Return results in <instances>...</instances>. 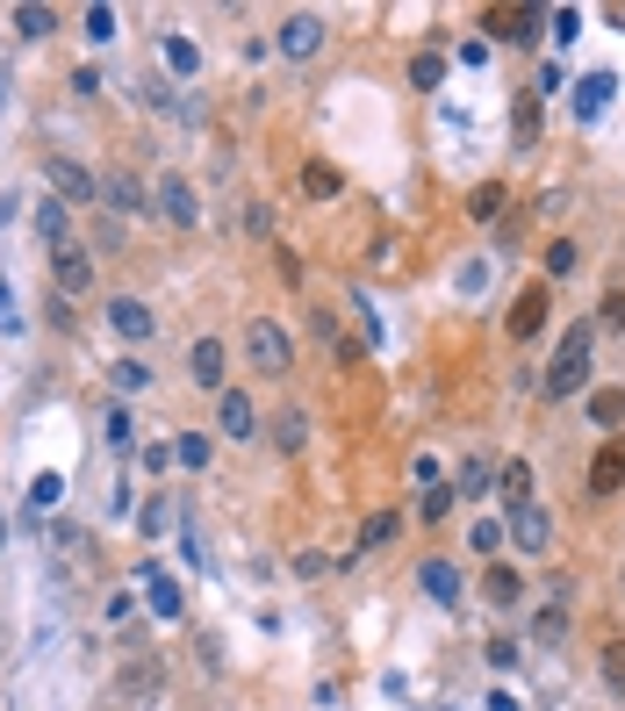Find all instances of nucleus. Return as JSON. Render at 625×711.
I'll use <instances>...</instances> for the list:
<instances>
[{"label": "nucleus", "instance_id": "1", "mask_svg": "<svg viewBox=\"0 0 625 711\" xmlns=\"http://www.w3.org/2000/svg\"><path fill=\"white\" fill-rule=\"evenodd\" d=\"M582 382H590V324H575L568 338H561V352H554V366H546V382H539V388L561 402V396H575Z\"/></svg>", "mask_w": 625, "mask_h": 711}, {"label": "nucleus", "instance_id": "2", "mask_svg": "<svg viewBox=\"0 0 625 711\" xmlns=\"http://www.w3.org/2000/svg\"><path fill=\"white\" fill-rule=\"evenodd\" d=\"M244 360H252V374H288V360H296V352H288V330H280L274 316H252V324H244Z\"/></svg>", "mask_w": 625, "mask_h": 711}, {"label": "nucleus", "instance_id": "3", "mask_svg": "<svg viewBox=\"0 0 625 711\" xmlns=\"http://www.w3.org/2000/svg\"><path fill=\"white\" fill-rule=\"evenodd\" d=\"M44 180H51V202H65V208H80V202H101V180L80 166V158H44Z\"/></svg>", "mask_w": 625, "mask_h": 711}, {"label": "nucleus", "instance_id": "4", "mask_svg": "<svg viewBox=\"0 0 625 711\" xmlns=\"http://www.w3.org/2000/svg\"><path fill=\"white\" fill-rule=\"evenodd\" d=\"M94 288V252L87 244H65V252H51V296L72 302V296H87Z\"/></svg>", "mask_w": 625, "mask_h": 711}, {"label": "nucleus", "instance_id": "5", "mask_svg": "<svg viewBox=\"0 0 625 711\" xmlns=\"http://www.w3.org/2000/svg\"><path fill=\"white\" fill-rule=\"evenodd\" d=\"M504 539L518 546V554H554V518H546L539 504H518L504 518Z\"/></svg>", "mask_w": 625, "mask_h": 711}, {"label": "nucleus", "instance_id": "6", "mask_svg": "<svg viewBox=\"0 0 625 711\" xmlns=\"http://www.w3.org/2000/svg\"><path fill=\"white\" fill-rule=\"evenodd\" d=\"M504 324H510V338H518V346L546 330V280H532V288H518V302H510V316H504Z\"/></svg>", "mask_w": 625, "mask_h": 711}, {"label": "nucleus", "instance_id": "7", "mask_svg": "<svg viewBox=\"0 0 625 711\" xmlns=\"http://www.w3.org/2000/svg\"><path fill=\"white\" fill-rule=\"evenodd\" d=\"M482 29L496 36V44H532L539 36V8H489Z\"/></svg>", "mask_w": 625, "mask_h": 711}, {"label": "nucleus", "instance_id": "8", "mask_svg": "<svg viewBox=\"0 0 625 711\" xmlns=\"http://www.w3.org/2000/svg\"><path fill=\"white\" fill-rule=\"evenodd\" d=\"M224 366H230L224 338H194V352H188V374H194V382H202V388H216V396H224V382H230Z\"/></svg>", "mask_w": 625, "mask_h": 711}, {"label": "nucleus", "instance_id": "9", "mask_svg": "<svg viewBox=\"0 0 625 711\" xmlns=\"http://www.w3.org/2000/svg\"><path fill=\"white\" fill-rule=\"evenodd\" d=\"M108 324H116V338H130V346H144V338H152V302H137V296H116L108 302Z\"/></svg>", "mask_w": 625, "mask_h": 711}, {"label": "nucleus", "instance_id": "10", "mask_svg": "<svg viewBox=\"0 0 625 711\" xmlns=\"http://www.w3.org/2000/svg\"><path fill=\"white\" fill-rule=\"evenodd\" d=\"M152 202H158V216H173L180 230H188L194 216H202V202H194V188H188L180 173H166V180H158V188H152Z\"/></svg>", "mask_w": 625, "mask_h": 711}, {"label": "nucleus", "instance_id": "11", "mask_svg": "<svg viewBox=\"0 0 625 711\" xmlns=\"http://www.w3.org/2000/svg\"><path fill=\"white\" fill-rule=\"evenodd\" d=\"M101 208L116 216V224H122V216H137V208H144V180H137V173H122V166H116V173L101 180Z\"/></svg>", "mask_w": 625, "mask_h": 711}, {"label": "nucleus", "instance_id": "12", "mask_svg": "<svg viewBox=\"0 0 625 711\" xmlns=\"http://www.w3.org/2000/svg\"><path fill=\"white\" fill-rule=\"evenodd\" d=\"M274 44H280V58H310L316 44H324V15H288Z\"/></svg>", "mask_w": 625, "mask_h": 711}, {"label": "nucleus", "instance_id": "13", "mask_svg": "<svg viewBox=\"0 0 625 711\" xmlns=\"http://www.w3.org/2000/svg\"><path fill=\"white\" fill-rule=\"evenodd\" d=\"M252 424H260L252 396H244V388H224V396H216V432H230V438H252Z\"/></svg>", "mask_w": 625, "mask_h": 711}, {"label": "nucleus", "instance_id": "14", "mask_svg": "<svg viewBox=\"0 0 625 711\" xmlns=\"http://www.w3.org/2000/svg\"><path fill=\"white\" fill-rule=\"evenodd\" d=\"M532 640H539V647H561V640H568V590L546 596V604L532 611Z\"/></svg>", "mask_w": 625, "mask_h": 711}, {"label": "nucleus", "instance_id": "15", "mask_svg": "<svg viewBox=\"0 0 625 711\" xmlns=\"http://www.w3.org/2000/svg\"><path fill=\"white\" fill-rule=\"evenodd\" d=\"M36 238L51 244V252H65L72 244V208L65 202H36Z\"/></svg>", "mask_w": 625, "mask_h": 711}, {"label": "nucleus", "instance_id": "16", "mask_svg": "<svg viewBox=\"0 0 625 711\" xmlns=\"http://www.w3.org/2000/svg\"><path fill=\"white\" fill-rule=\"evenodd\" d=\"M618 482H625V438H611V446L590 460V489H597V496H611Z\"/></svg>", "mask_w": 625, "mask_h": 711}, {"label": "nucleus", "instance_id": "17", "mask_svg": "<svg viewBox=\"0 0 625 711\" xmlns=\"http://www.w3.org/2000/svg\"><path fill=\"white\" fill-rule=\"evenodd\" d=\"M417 582H424V596H432V604H460V568H453V561H424V575H417Z\"/></svg>", "mask_w": 625, "mask_h": 711}, {"label": "nucleus", "instance_id": "18", "mask_svg": "<svg viewBox=\"0 0 625 711\" xmlns=\"http://www.w3.org/2000/svg\"><path fill=\"white\" fill-rule=\"evenodd\" d=\"M611 94H618V80H611V72H590V80H582V94H575V116L597 122V116L611 108Z\"/></svg>", "mask_w": 625, "mask_h": 711}, {"label": "nucleus", "instance_id": "19", "mask_svg": "<svg viewBox=\"0 0 625 711\" xmlns=\"http://www.w3.org/2000/svg\"><path fill=\"white\" fill-rule=\"evenodd\" d=\"M144 582H152V611L158 618H180V611H188V590H180L166 568H144Z\"/></svg>", "mask_w": 625, "mask_h": 711}, {"label": "nucleus", "instance_id": "20", "mask_svg": "<svg viewBox=\"0 0 625 711\" xmlns=\"http://www.w3.org/2000/svg\"><path fill=\"white\" fill-rule=\"evenodd\" d=\"M489 482H496V468H489L482 453H460V474H453V496H489Z\"/></svg>", "mask_w": 625, "mask_h": 711}, {"label": "nucleus", "instance_id": "21", "mask_svg": "<svg viewBox=\"0 0 625 711\" xmlns=\"http://www.w3.org/2000/svg\"><path fill=\"white\" fill-rule=\"evenodd\" d=\"M158 65L180 72V80H194V72H202V51H194L188 36H166V44H158Z\"/></svg>", "mask_w": 625, "mask_h": 711}, {"label": "nucleus", "instance_id": "22", "mask_svg": "<svg viewBox=\"0 0 625 711\" xmlns=\"http://www.w3.org/2000/svg\"><path fill=\"white\" fill-rule=\"evenodd\" d=\"M338 188H346V180H338V166H324V158H310V166H302V194H310V202H338Z\"/></svg>", "mask_w": 625, "mask_h": 711}, {"label": "nucleus", "instance_id": "23", "mask_svg": "<svg viewBox=\"0 0 625 711\" xmlns=\"http://www.w3.org/2000/svg\"><path fill=\"white\" fill-rule=\"evenodd\" d=\"M396 532H402V510H374V518L360 525V546H352V554H374V546H388Z\"/></svg>", "mask_w": 625, "mask_h": 711}, {"label": "nucleus", "instance_id": "24", "mask_svg": "<svg viewBox=\"0 0 625 711\" xmlns=\"http://www.w3.org/2000/svg\"><path fill=\"white\" fill-rule=\"evenodd\" d=\"M496 489H504V504H510V510L532 504V468H525V460H504V468H496Z\"/></svg>", "mask_w": 625, "mask_h": 711}, {"label": "nucleus", "instance_id": "25", "mask_svg": "<svg viewBox=\"0 0 625 711\" xmlns=\"http://www.w3.org/2000/svg\"><path fill=\"white\" fill-rule=\"evenodd\" d=\"M274 446L280 453H302V446H310V417H302V410H280L274 417Z\"/></svg>", "mask_w": 625, "mask_h": 711}, {"label": "nucleus", "instance_id": "26", "mask_svg": "<svg viewBox=\"0 0 625 711\" xmlns=\"http://www.w3.org/2000/svg\"><path fill=\"white\" fill-rule=\"evenodd\" d=\"M482 596H489V604H518V596H525V590H518V568H504V561H496V568L482 575Z\"/></svg>", "mask_w": 625, "mask_h": 711}, {"label": "nucleus", "instance_id": "27", "mask_svg": "<svg viewBox=\"0 0 625 711\" xmlns=\"http://www.w3.org/2000/svg\"><path fill=\"white\" fill-rule=\"evenodd\" d=\"M504 202H510V194L496 188V180H482V188L468 194V216H474V224H496V216H504Z\"/></svg>", "mask_w": 625, "mask_h": 711}, {"label": "nucleus", "instance_id": "28", "mask_svg": "<svg viewBox=\"0 0 625 711\" xmlns=\"http://www.w3.org/2000/svg\"><path fill=\"white\" fill-rule=\"evenodd\" d=\"M101 438H108L116 453H130V446H137V424H130V410H122V402H108V417H101Z\"/></svg>", "mask_w": 625, "mask_h": 711}, {"label": "nucleus", "instance_id": "29", "mask_svg": "<svg viewBox=\"0 0 625 711\" xmlns=\"http://www.w3.org/2000/svg\"><path fill=\"white\" fill-rule=\"evenodd\" d=\"M590 424H604V432H611V424H625V388H597V396H590Z\"/></svg>", "mask_w": 625, "mask_h": 711}, {"label": "nucleus", "instance_id": "30", "mask_svg": "<svg viewBox=\"0 0 625 711\" xmlns=\"http://www.w3.org/2000/svg\"><path fill=\"white\" fill-rule=\"evenodd\" d=\"M108 382H116V396H137V388H152V366L144 360H116L108 366Z\"/></svg>", "mask_w": 625, "mask_h": 711}, {"label": "nucleus", "instance_id": "31", "mask_svg": "<svg viewBox=\"0 0 625 711\" xmlns=\"http://www.w3.org/2000/svg\"><path fill=\"white\" fill-rule=\"evenodd\" d=\"M438 80H446V58H438V51H417V58H410V87H417V94H432Z\"/></svg>", "mask_w": 625, "mask_h": 711}, {"label": "nucleus", "instance_id": "32", "mask_svg": "<svg viewBox=\"0 0 625 711\" xmlns=\"http://www.w3.org/2000/svg\"><path fill=\"white\" fill-rule=\"evenodd\" d=\"M15 29H22V36H51L58 15H51V8H36V0H22V8H15Z\"/></svg>", "mask_w": 625, "mask_h": 711}, {"label": "nucleus", "instance_id": "33", "mask_svg": "<svg viewBox=\"0 0 625 711\" xmlns=\"http://www.w3.org/2000/svg\"><path fill=\"white\" fill-rule=\"evenodd\" d=\"M158 690V661H130V676H122V697H152Z\"/></svg>", "mask_w": 625, "mask_h": 711}, {"label": "nucleus", "instance_id": "34", "mask_svg": "<svg viewBox=\"0 0 625 711\" xmlns=\"http://www.w3.org/2000/svg\"><path fill=\"white\" fill-rule=\"evenodd\" d=\"M417 510H424V525L453 518V482H432V489H424V504H417Z\"/></svg>", "mask_w": 625, "mask_h": 711}, {"label": "nucleus", "instance_id": "35", "mask_svg": "<svg viewBox=\"0 0 625 711\" xmlns=\"http://www.w3.org/2000/svg\"><path fill=\"white\" fill-rule=\"evenodd\" d=\"M29 504H36V510L65 504V474H36V482H29Z\"/></svg>", "mask_w": 625, "mask_h": 711}, {"label": "nucleus", "instance_id": "36", "mask_svg": "<svg viewBox=\"0 0 625 711\" xmlns=\"http://www.w3.org/2000/svg\"><path fill=\"white\" fill-rule=\"evenodd\" d=\"M575 266H582V252H575L568 238H561V244H546V274H554V280H561V274H575Z\"/></svg>", "mask_w": 625, "mask_h": 711}, {"label": "nucleus", "instance_id": "37", "mask_svg": "<svg viewBox=\"0 0 625 711\" xmlns=\"http://www.w3.org/2000/svg\"><path fill=\"white\" fill-rule=\"evenodd\" d=\"M87 44H116V8H87Z\"/></svg>", "mask_w": 625, "mask_h": 711}, {"label": "nucleus", "instance_id": "38", "mask_svg": "<svg viewBox=\"0 0 625 711\" xmlns=\"http://www.w3.org/2000/svg\"><path fill=\"white\" fill-rule=\"evenodd\" d=\"M604 683H611V690H625V640L604 647Z\"/></svg>", "mask_w": 625, "mask_h": 711}, {"label": "nucleus", "instance_id": "39", "mask_svg": "<svg viewBox=\"0 0 625 711\" xmlns=\"http://www.w3.org/2000/svg\"><path fill=\"white\" fill-rule=\"evenodd\" d=\"M597 324H604V330H625V296H618V288L604 296V310H597Z\"/></svg>", "mask_w": 625, "mask_h": 711}, {"label": "nucleus", "instance_id": "40", "mask_svg": "<svg viewBox=\"0 0 625 711\" xmlns=\"http://www.w3.org/2000/svg\"><path fill=\"white\" fill-rule=\"evenodd\" d=\"M474 546H482V554H496V546H504V525H496V518H482V525H474Z\"/></svg>", "mask_w": 625, "mask_h": 711}, {"label": "nucleus", "instance_id": "41", "mask_svg": "<svg viewBox=\"0 0 625 711\" xmlns=\"http://www.w3.org/2000/svg\"><path fill=\"white\" fill-rule=\"evenodd\" d=\"M274 274L288 280V288H296V280H302V260H296V252H288V244H280V252H274Z\"/></svg>", "mask_w": 625, "mask_h": 711}, {"label": "nucleus", "instance_id": "42", "mask_svg": "<svg viewBox=\"0 0 625 711\" xmlns=\"http://www.w3.org/2000/svg\"><path fill=\"white\" fill-rule=\"evenodd\" d=\"M173 453H180V460H188V468H202V460H208V438H194V432H188V438H180Z\"/></svg>", "mask_w": 625, "mask_h": 711}, {"label": "nucleus", "instance_id": "43", "mask_svg": "<svg viewBox=\"0 0 625 711\" xmlns=\"http://www.w3.org/2000/svg\"><path fill=\"white\" fill-rule=\"evenodd\" d=\"M489 668H518V647H510V640H489Z\"/></svg>", "mask_w": 625, "mask_h": 711}, {"label": "nucleus", "instance_id": "44", "mask_svg": "<svg viewBox=\"0 0 625 711\" xmlns=\"http://www.w3.org/2000/svg\"><path fill=\"white\" fill-rule=\"evenodd\" d=\"M539 137V101H525V116H518V144H532Z\"/></svg>", "mask_w": 625, "mask_h": 711}, {"label": "nucleus", "instance_id": "45", "mask_svg": "<svg viewBox=\"0 0 625 711\" xmlns=\"http://www.w3.org/2000/svg\"><path fill=\"white\" fill-rule=\"evenodd\" d=\"M0 539H8V518H0Z\"/></svg>", "mask_w": 625, "mask_h": 711}, {"label": "nucleus", "instance_id": "46", "mask_svg": "<svg viewBox=\"0 0 625 711\" xmlns=\"http://www.w3.org/2000/svg\"><path fill=\"white\" fill-rule=\"evenodd\" d=\"M618 22H625V8H618Z\"/></svg>", "mask_w": 625, "mask_h": 711}]
</instances>
